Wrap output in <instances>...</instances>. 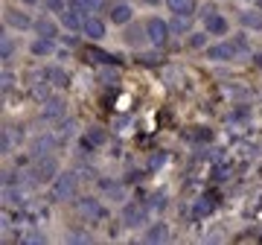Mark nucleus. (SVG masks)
Returning a JSON list of instances; mask_svg holds the SVG:
<instances>
[{
    "label": "nucleus",
    "instance_id": "1",
    "mask_svg": "<svg viewBox=\"0 0 262 245\" xmlns=\"http://www.w3.org/2000/svg\"><path fill=\"white\" fill-rule=\"evenodd\" d=\"M201 18H204V29L210 32V38H227L230 35V21L222 15V12H215L213 6H207L201 12Z\"/></svg>",
    "mask_w": 262,
    "mask_h": 245
},
{
    "label": "nucleus",
    "instance_id": "2",
    "mask_svg": "<svg viewBox=\"0 0 262 245\" xmlns=\"http://www.w3.org/2000/svg\"><path fill=\"white\" fill-rule=\"evenodd\" d=\"M207 58L210 62H236L239 58V47L233 44V38H219L215 44L207 47Z\"/></svg>",
    "mask_w": 262,
    "mask_h": 245
},
{
    "label": "nucleus",
    "instance_id": "3",
    "mask_svg": "<svg viewBox=\"0 0 262 245\" xmlns=\"http://www.w3.org/2000/svg\"><path fill=\"white\" fill-rule=\"evenodd\" d=\"M50 193H53V201H70L76 196V172H58Z\"/></svg>",
    "mask_w": 262,
    "mask_h": 245
},
{
    "label": "nucleus",
    "instance_id": "4",
    "mask_svg": "<svg viewBox=\"0 0 262 245\" xmlns=\"http://www.w3.org/2000/svg\"><path fill=\"white\" fill-rule=\"evenodd\" d=\"M88 15L91 12H84L82 6H76V3H70L61 15H58V24L67 29V32H82L84 29V21H88Z\"/></svg>",
    "mask_w": 262,
    "mask_h": 245
},
{
    "label": "nucleus",
    "instance_id": "5",
    "mask_svg": "<svg viewBox=\"0 0 262 245\" xmlns=\"http://www.w3.org/2000/svg\"><path fill=\"white\" fill-rule=\"evenodd\" d=\"M146 35H149V44L163 47L169 41V35H172V27H169V21H163V18H149L146 21Z\"/></svg>",
    "mask_w": 262,
    "mask_h": 245
},
{
    "label": "nucleus",
    "instance_id": "6",
    "mask_svg": "<svg viewBox=\"0 0 262 245\" xmlns=\"http://www.w3.org/2000/svg\"><path fill=\"white\" fill-rule=\"evenodd\" d=\"M146 222H149V208H143L137 201H128L122 208V225L125 228H143Z\"/></svg>",
    "mask_w": 262,
    "mask_h": 245
},
{
    "label": "nucleus",
    "instance_id": "7",
    "mask_svg": "<svg viewBox=\"0 0 262 245\" xmlns=\"http://www.w3.org/2000/svg\"><path fill=\"white\" fill-rule=\"evenodd\" d=\"M32 172H35V178L41 181V184H53L56 181V175H58V160H56V155H47V158H38L35 164H32Z\"/></svg>",
    "mask_w": 262,
    "mask_h": 245
},
{
    "label": "nucleus",
    "instance_id": "8",
    "mask_svg": "<svg viewBox=\"0 0 262 245\" xmlns=\"http://www.w3.org/2000/svg\"><path fill=\"white\" fill-rule=\"evenodd\" d=\"M41 117L47 122H61L67 117V103L61 96H47L44 99V108H41Z\"/></svg>",
    "mask_w": 262,
    "mask_h": 245
},
{
    "label": "nucleus",
    "instance_id": "9",
    "mask_svg": "<svg viewBox=\"0 0 262 245\" xmlns=\"http://www.w3.org/2000/svg\"><path fill=\"white\" fill-rule=\"evenodd\" d=\"M3 21H6V27H12V29H18V32H27V29H32V15L29 12H24V9H6L3 12Z\"/></svg>",
    "mask_w": 262,
    "mask_h": 245
},
{
    "label": "nucleus",
    "instance_id": "10",
    "mask_svg": "<svg viewBox=\"0 0 262 245\" xmlns=\"http://www.w3.org/2000/svg\"><path fill=\"white\" fill-rule=\"evenodd\" d=\"M56 143H58L56 134H38L35 140H32V146H29V155H32V160L53 155V152H56Z\"/></svg>",
    "mask_w": 262,
    "mask_h": 245
},
{
    "label": "nucleus",
    "instance_id": "11",
    "mask_svg": "<svg viewBox=\"0 0 262 245\" xmlns=\"http://www.w3.org/2000/svg\"><path fill=\"white\" fill-rule=\"evenodd\" d=\"M76 208H79V213L88 216V219H105L108 216V210L102 208V201L94 198V196H82L79 201H76Z\"/></svg>",
    "mask_w": 262,
    "mask_h": 245
},
{
    "label": "nucleus",
    "instance_id": "12",
    "mask_svg": "<svg viewBox=\"0 0 262 245\" xmlns=\"http://www.w3.org/2000/svg\"><path fill=\"white\" fill-rule=\"evenodd\" d=\"M108 21L117 24V27H128L131 21H134V9H131V3H125V0L114 3L111 9H108Z\"/></svg>",
    "mask_w": 262,
    "mask_h": 245
},
{
    "label": "nucleus",
    "instance_id": "13",
    "mask_svg": "<svg viewBox=\"0 0 262 245\" xmlns=\"http://www.w3.org/2000/svg\"><path fill=\"white\" fill-rule=\"evenodd\" d=\"M82 35H84V38H91V41H102V38L108 35V24H105L99 15H88Z\"/></svg>",
    "mask_w": 262,
    "mask_h": 245
},
{
    "label": "nucleus",
    "instance_id": "14",
    "mask_svg": "<svg viewBox=\"0 0 262 245\" xmlns=\"http://www.w3.org/2000/svg\"><path fill=\"white\" fill-rule=\"evenodd\" d=\"M166 9L172 18H192L198 12V0H166Z\"/></svg>",
    "mask_w": 262,
    "mask_h": 245
},
{
    "label": "nucleus",
    "instance_id": "15",
    "mask_svg": "<svg viewBox=\"0 0 262 245\" xmlns=\"http://www.w3.org/2000/svg\"><path fill=\"white\" fill-rule=\"evenodd\" d=\"M44 82H47L50 88H67L70 85V76H67V70L64 67H58V65H50V67H44Z\"/></svg>",
    "mask_w": 262,
    "mask_h": 245
},
{
    "label": "nucleus",
    "instance_id": "16",
    "mask_svg": "<svg viewBox=\"0 0 262 245\" xmlns=\"http://www.w3.org/2000/svg\"><path fill=\"white\" fill-rule=\"evenodd\" d=\"M32 32H35V35H41V38H53V41H58V24H56V18H50V15L35 18Z\"/></svg>",
    "mask_w": 262,
    "mask_h": 245
},
{
    "label": "nucleus",
    "instance_id": "17",
    "mask_svg": "<svg viewBox=\"0 0 262 245\" xmlns=\"http://www.w3.org/2000/svg\"><path fill=\"white\" fill-rule=\"evenodd\" d=\"M169 236H172V231H169L166 222H155V225H149V231L143 234V239L149 245H160V242H169Z\"/></svg>",
    "mask_w": 262,
    "mask_h": 245
},
{
    "label": "nucleus",
    "instance_id": "18",
    "mask_svg": "<svg viewBox=\"0 0 262 245\" xmlns=\"http://www.w3.org/2000/svg\"><path fill=\"white\" fill-rule=\"evenodd\" d=\"M239 24L242 29H251V32H262V9H242L239 12Z\"/></svg>",
    "mask_w": 262,
    "mask_h": 245
},
{
    "label": "nucleus",
    "instance_id": "19",
    "mask_svg": "<svg viewBox=\"0 0 262 245\" xmlns=\"http://www.w3.org/2000/svg\"><path fill=\"white\" fill-rule=\"evenodd\" d=\"M29 53H32V56H38V58H47V56H53V53H56V41H53V38L35 35V38H32V44H29Z\"/></svg>",
    "mask_w": 262,
    "mask_h": 245
},
{
    "label": "nucleus",
    "instance_id": "20",
    "mask_svg": "<svg viewBox=\"0 0 262 245\" xmlns=\"http://www.w3.org/2000/svg\"><path fill=\"white\" fill-rule=\"evenodd\" d=\"M122 38L128 41L131 47H137V44H143V41H149V35H146V24H143V27H137V24L122 27Z\"/></svg>",
    "mask_w": 262,
    "mask_h": 245
},
{
    "label": "nucleus",
    "instance_id": "21",
    "mask_svg": "<svg viewBox=\"0 0 262 245\" xmlns=\"http://www.w3.org/2000/svg\"><path fill=\"white\" fill-rule=\"evenodd\" d=\"M99 190H102V193L111 198V201H122V184H117V181L102 178V181H99Z\"/></svg>",
    "mask_w": 262,
    "mask_h": 245
},
{
    "label": "nucleus",
    "instance_id": "22",
    "mask_svg": "<svg viewBox=\"0 0 262 245\" xmlns=\"http://www.w3.org/2000/svg\"><path fill=\"white\" fill-rule=\"evenodd\" d=\"M207 38H210V32H207V29H201V32H189L187 44L192 50H207Z\"/></svg>",
    "mask_w": 262,
    "mask_h": 245
},
{
    "label": "nucleus",
    "instance_id": "23",
    "mask_svg": "<svg viewBox=\"0 0 262 245\" xmlns=\"http://www.w3.org/2000/svg\"><path fill=\"white\" fill-rule=\"evenodd\" d=\"M12 56H15V41L3 32V35H0V58H3V62H9Z\"/></svg>",
    "mask_w": 262,
    "mask_h": 245
},
{
    "label": "nucleus",
    "instance_id": "24",
    "mask_svg": "<svg viewBox=\"0 0 262 245\" xmlns=\"http://www.w3.org/2000/svg\"><path fill=\"white\" fill-rule=\"evenodd\" d=\"M70 3L82 6V9H84V12H91V15H96V12L105 6V0H70Z\"/></svg>",
    "mask_w": 262,
    "mask_h": 245
},
{
    "label": "nucleus",
    "instance_id": "25",
    "mask_svg": "<svg viewBox=\"0 0 262 245\" xmlns=\"http://www.w3.org/2000/svg\"><path fill=\"white\" fill-rule=\"evenodd\" d=\"M67 6H70L67 0H44V9H47L50 15H61V12L67 9Z\"/></svg>",
    "mask_w": 262,
    "mask_h": 245
},
{
    "label": "nucleus",
    "instance_id": "26",
    "mask_svg": "<svg viewBox=\"0 0 262 245\" xmlns=\"http://www.w3.org/2000/svg\"><path fill=\"white\" fill-rule=\"evenodd\" d=\"M84 140H88V146H102V143H105V132H102V129H91V132L84 134Z\"/></svg>",
    "mask_w": 262,
    "mask_h": 245
},
{
    "label": "nucleus",
    "instance_id": "27",
    "mask_svg": "<svg viewBox=\"0 0 262 245\" xmlns=\"http://www.w3.org/2000/svg\"><path fill=\"white\" fill-rule=\"evenodd\" d=\"M0 149H3V155L12 149V134H9V129H3V137H0Z\"/></svg>",
    "mask_w": 262,
    "mask_h": 245
},
{
    "label": "nucleus",
    "instance_id": "28",
    "mask_svg": "<svg viewBox=\"0 0 262 245\" xmlns=\"http://www.w3.org/2000/svg\"><path fill=\"white\" fill-rule=\"evenodd\" d=\"M169 27H172V32H187V18H175Z\"/></svg>",
    "mask_w": 262,
    "mask_h": 245
},
{
    "label": "nucleus",
    "instance_id": "29",
    "mask_svg": "<svg viewBox=\"0 0 262 245\" xmlns=\"http://www.w3.org/2000/svg\"><path fill=\"white\" fill-rule=\"evenodd\" d=\"M210 208H213V205L204 198V201H198V205H195V213H198V216H207V213H210Z\"/></svg>",
    "mask_w": 262,
    "mask_h": 245
},
{
    "label": "nucleus",
    "instance_id": "30",
    "mask_svg": "<svg viewBox=\"0 0 262 245\" xmlns=\"http://www.w3.org/2000/svg\"><path fill=\"white\" fill-rule=\"evenodd\" d=\"M67 242H91V234H70Z\"/></svg>",
    "mask_w": 262,
    "mask_h": 245
},
{
    "label": "nucleus",
    "instance_id": "31",
    "mask_svg": "<svg viewBox=\"0 0 262 245\" xmlns=\"http://www.w3.org/2000/svg\"><path fill=\"white\" fill-rule=\"evenodd\" d=\"M163 160H166V155H155V160H151V170H158Z\"/></svg>",
    "mask_w": 262,
    "mask_h": 245
},
{
    "label": "nucleus",
    "instance_id": "32",
    "mask_svg": "<svg viewBox=\"0 0 262 245\" xmlns=\"http://www.w3.org/2000/svg\"><path fill=\"white\" fill-rule=\"evenodd\" d=\"M24 6H38V3H44V0H20Z\"/></svg>",
    "mask_w": 262,
    "mask_h": 245
},
{
    "label": "nucleus",
    "instance_id": "33",
    "mask_svg": "<svg viewBox=\"0 0 262 245\" xmlns=\"http://www.w3.org/2000/svg\"><path fill=\"white\" fill-rule=\"evenodd\" d=\"M256 67H259V70H262V53H259V56H256Z\"/></svg>",
    "mask_w": 262,
    "mask_h": 245
},
{
    "label": "nucleus",
    "instance_id": "34",
    "mask_svg": "<svg viewBox=\"0 0 262 245\" xmlns=\"http://www.w3.org/2000/svg\"><path fill=\"white\" fill-rule=\"evenodd\" d=\"M253 6H256V9H262V0H253Z\"/></svg>",
    "mask_w": 262,
    "mask_h": 245
},
{
    "label": "nucleus",
    "instance_id": "35",
    "mask_svg": "<svg viewBox=\"0 0 262 245\" xmlns=\"http://www.w3.org/2000/svg\"><path fill=\"white\" fill-rule=\"evenodd\" d=\"M245 3H253V0H245Z\"/></svg>",
    "mask_w": 262,
    "mask_h": 245
}]
</instances>
